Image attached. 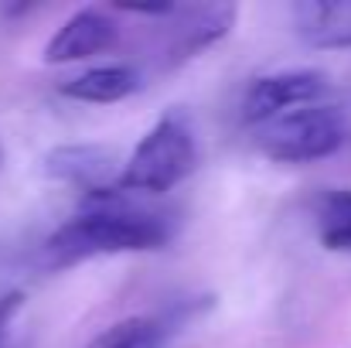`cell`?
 <instances>
[{"label":"cell","mask_w":351,"mask_h":348,"mask_svg":"<svg viewBox=\"0 0 351 348\" xmlns=\"http://www.w3.org/2000/svg\"><path fill=\"white\" fill-rule=\"evenodd\" d=\"M174 222L164 212H147L136 205H123V195L96 198L86 212L62 222L41 246V263L48 270H65L93 256L110 253H147L167 246Z\"/></svg>","instance_id":"obj_1"},{"label":"cell","mask_w":351,"mask_h":348,"mask_svg":"<svg viewBox=\"0 0 351 348\" xmlns=\"http://www.w3.org/2000/svg\"><path fill=\"white\" fill-rule=\"evenodd\" d=\"M195 161H198V143L188 116H160L133 147V154L123 161L113 195H164L195 171Z\"/></svg>","instance_id":"obj_2"},{"label":"cell","mask_w":351,"mask_h":348,"mask_svg":"<svg viewBox=\"0 0 351 348\" xmlns=\"http://www.w3.org/2000/svg\"><path fill=\"white\" fill-rule=\"evenodd\" d=\"M351 140V119L335 103H311L256 126V147L276 164H311Z\"/></svg>","instance_id":"obj_3"},{"label":"cell","mask_w":351,"mask_h":348,"mask_svg":"<svg viewBox=\"0 0 351 348\" xmlns=\"http://www.w3.org/2000/svg\"><path fill=\"white\" fill-rule=\"evenodd\" d=\"M41 171L75 192H86V198L96 202L113 195L123 157L110 143H62L41 157Z\"/></svg>","instance_id":"obj_4"},{"label":"cell","mask_w":351,"mask_h":348,"mask_svg":"<svg viewBox=\"0 0 351 348\" xmlns=\"http://www.w3.org/2000/svg\"><path fill=\"white\" fill-rule=\"evenodd\" d=\"M328 89L331 82H328V72L321 69H287V72L259 76L242 96V119L259 126L280 113L321 103Z\"/></svg>","instance_id":"obj_5"},{"label":"cell","mask_w":351,"mask_h":348,"mask_svg":"<svg viewBox=\"0 0 351 348\" xmlns=\"http://www.w3.org/2000/svg\"><path fill=\"white\" fill-rule=\"evenodd\" d=\"M119 41V24L99 7H86L79 14H72L45 45L41 58L48 65H65V62H82L93 55H103L110 48H117Z\"/></svg>","instance_id":"obj_6"},{"label":"cell","mask_w":351,"mask_h":348,"mask_svg":"<svg viewBox=\"0 0 351 348\" xmlns=\"http://www.w3.org/2000/svg\"><path fill=\"white\" fill-rule=\"evenodd\" d=\"M290 17L307 48H351V0H300L290 7Z\"/></svg>","instance_id":"obj_7"},{"label":"cell","mask_w":351,"mask_h":348,"mask_svg":"<svg viewBox=\"0 0 351 348\" xmlns=\"http://www.w3.org/2000/svg\"><path fill=\"white\" fill-rule=\"evenodd\" d=\"M178 27H171V41H167V62L178 65L205 48H212L219 38L229 34L235 21L232 7H195V10H184L178 7Z\"/></svg>","instance_id":"obj_8"},{"label":"cell","mask_w":351,"mask_h":348,"mask_svg":"<svg viewBox=\"0 0 351 348\" xmlns=\"http://www.w3.org/2000/svg\"><path fill=\"white\" fill-rule=\"evenodd\" d=\"M136 89H143V76L133 65H96V69H86L58 86L62 96L79 100V103H96V106L119 103V100L133 96Z\"/></svg>","instance_id":"obj_9"},{"label":"cell","mask_w":351,"mask_h":348,"mask_svg":"<svg viewBox=\"0 0 351 348\" xmlns=\"http://www.w3.org/2000/svg\"><path fill=\"white\" fill-rule=\"evenodd\" d=\"M178 321L154 318V314H133L99 332L86 348H164Z\"/></svg>","instance_id":"obj_10"},{"label":"cell","mask_w":351,"mask_h":348,"mask_svg":"<svg viewBox=\"0 0 351 348\" xmlns=\"http://www.w3.org/2000/svg\"><path fill=\"white\" fill-rule=\"evenodd\" d=\"M317 235L328 249L351 253V192L348 188H324L314 202Z\"/></svg>","instance_id":"obj_11"},{"label":"cell","mask_w":351,"mask_h":348,"mask_svg":"<svg viewBox=\"0 0 351 348\" xmlns=\"http://www.w3.org/2000/svg\"><path fill=\"white\" fill-rule=\"evenodd\" d=\"M21 308H24V294L21 290L0 294V345H3V338H7V332H10V325H14V318H17Z\"/></svg>","instance_id":"obj_12"},{"label":"cell","mask_w":351,"mask_h":348,"mask_svg":"<svg viewBox=\"0 0 351 348\" xmlns=\"http://www.w3.org/2000/svg\"><path fill=\"white\" fill-rule=\"evenodd\" d=\"M0 164H3V147H0Z\"/></svg>","instance_id":"obj_13"}]
</instances>
